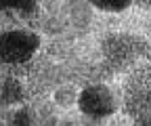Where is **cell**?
<instances>
[{
    "instance_id": "obj_6",
    "label": "cell",
    "mask_w": 151,
    "mask_h": 126,
    "mask_svg": "<svg viewBox=\"0 0 151 126\" xmlns=\"http://www.w3.org/2000/svg\"><path fill=\"white\" fill-rule=\"evenodd\" d=\"M0 6H9V9H13L21 19H27V17H34L36 13H38V4L36 2H17V4H2L0 2Z\"/></svg>"
},
{
    "instance_id": "obj_4",
    "label": "cell",
    "mask_w": 151,
    "mask_h": 126,
    "mask_svg": "<svg viewBox=\"0 0 151 126\" xmlns=\"http://www.w3.org/2000/svg\"><path fill=\"white\" fill-rule=\"evenodd\" d=\"M25 99L23 84L19 82V78L9 76L0 84V105H19Z\"/></svg>"
},
{
    "instance_id": "obj_8",
    "label": "cell",
    "mask_w": 151,
    "mask_h": 126,
    "mask_svg": "<svg viewBox=\"0 0 151 126\" xmlns=\"http://www.w3.org/2000/svg\"><path fill=\"white\" fill-rule=\"evenodd\" d=\"M94 9H101L105 13H122L130 6L128 0H120V2H101V0H97V2H92Z\"/></svg>"
},
{
    "instance_id": "obj_1",
    "label": "cell",
    "mask_w": 151,
    "mask_h": 126,
    "mask_svg": "<svg viewBox=\"0 0 151 126\" xmlns=\"http://www.w3.org/2000/svg\"><path fill=\"white\" fill-rule=\"evenodd\" d=\"M38 44H40V38L32 32L25 30L4 32L0 34V61L19 65L34 55Z\"/></svg>"
},
{
    "instance_id": "obj_7",
    "label": "cell",
    "mask_w": 151,
    "mask_h": 126,
    "mask_svg": "<svg viewBox=\"0 0 151 126\" xmlns=\"http://www.w3.org/2000/svg\"><path fill=\"white\" fill-rule=\"evenodd\" d=\"M9 126H34V118H32L29 109H25V107H21V109H15V112L11 114Z\"/></svg>"
},
{
    "instance_id": "obj_2",
    "label": "cell",
    "mask_w": 151,
    "mask_h": 126,
    "mask_svg": "<svg viewBox=\"0 0 151 126\" xmlns=\"http://www.w3.org/2000/svg\"><path fill=\"white\" fill-rule=\"evenodd\" d=\"M78 107L80 112L92 118H103L109 116L116 109V103H113V95L107 86H88L78 95Z\"/></svg>"
},
{
    "instance_id": "obj_3",
    "label": "cell",
    "mask_w": 151,
    "mask_h": 126,
    "mask_svg": "<svg viewBox=\"0 0 151 126\" xmlns=\"http://www.w3.org/2000/svg\"><path fill=\"white\" fill-rule=\"evenodd\" d=\"M103 55L113 61V63H122V61H128L132 55H134V42H130L128 36H107L103 40Z\"/></svg>"
},
{
    "instance_id": "obj_5",
    "label": "cell",
    "mask_w": 151,
    "mask_h": 126,
    "mask_svg": "<svg viewBox=\"0 0 151 126\" xmlns=\"http://www.w3.org/2000/svg\"><path fill=\"white\" fill-rule=\"evenodd\" d=\"M78 91H76L73 86H59L55 91V95H52V99H55V103L59 105V107H73V105H78Z\"/></svg>"
}]
</instances>
